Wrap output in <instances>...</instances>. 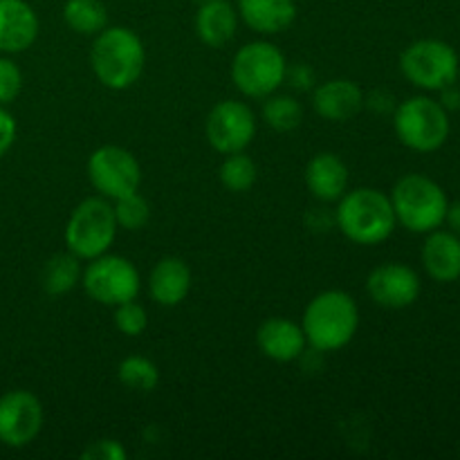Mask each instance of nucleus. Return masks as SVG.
<instances>
[{"mask_svg": "<svg viewBox=\"0 0 460 460\" xmlns=\"http://www.w3.org/2000/svg\"><path fill=\"white\" fill-rule=\"evenodd\" d=\"M90 66L99 84L111 90H128L142 76L146 48L128 27H103L90 48Z\"/></svg>", "mask_w": 460, "mask_h": 460, "instance_id": "f257e3e1", "label": "nucleus"}, {"mask_svg": "<svg viewBox=\"0 0 460 460\" xmlns=\"http://www.w3.org/2000/svg\"><path fill=\"white\" fill-rule=\"evenodd\" d=\"M335 225L355 245H380L395 232L391 198L380 189L359 187L337 200Z\"/></svg>", "mask_w": 460, "mask_h": 460, "instance_id": "f03ea898", "label": "nucleus"}, {"mask_svg": "<svg viewBox=\"0 0 460 460\" xmlns=\"http://www.w3.org/2000/svg\"><path fill=\"white\" fill-rule=\"evenodd\" d=\"M305 341L317 353H335L353 341L359 328V308L344 290L319 292L301 319Z\"/></svg>", "mask_w": 460, "mask_h": 460, "instance_id": "7ed1b4c3", "label": "nucleus"}, {"mask_svg": "<svg viewBox=\"0 0 460 460\" xmlns=\"http://www.w3.org/2000/svg\"><path fill=\"white\" fill-rule=\"evenodd\" d=\"M395 220L413 234H429L445 223L447 193L436 180L422 173H409L395 182L391 191Z\"/></svg>", "mask_w": 460, "mask_h": 460, "instance_id": "20e7f679", "label": "nucleus"}, {"mask_svg": "<svg viewBox=\"0 0 460 460\" xmlns=\"http://www.w3.org/2000/svg\"><path fill=\"white\" fill-rule=\"evenodd\" d=\"M117 220L108 198H85L72 209L66 225L67 252L81 261H93L106 254L117 238Z\"/></svg>", "mask_w": 460, "mask_h": 460, "instance_id": "39448f33", "label": "nucleus"}, {"mask_svg": "<svg viewBox=\"0 0 460 460\" xmlns=\"http://www.w3.org/2000/svg\"><path fill=\"white\" fill-rule=\"evenodd\" d=\"M288 61L270 40H252L243 45L232 61V81L238 93L250 99H265L286 84Z\"/></svg>", "mask_w": 460, "mask_h": 460, "instance_id": "423d86ee", "label": "nucleus"}, {"mask_svg": "<svg viewBox=\"0 0 460 460\" xmlns=\"http://www.w3.org/2000/svg\"><path fill=\"white\" fill-rule=\"evenodd\" d=\"M394 128L400 142L418 153H434L447 142L449 115L431 97H409L394 111Z\"/></svg>", "mask_w": 460, "mask_h": 460, "instance_id": "0eeeda50", "label": "nucleus"}, {"mask_svg": "<svg viewBox=\"0 0 460 460\" xmlns=\"http://www.w3.org/2000/svg\"><path fill=\"white\" fill-rule=\"evenodd\" d=\"M458 66L456 49L440 39L413 40L400 54V70L404 79L416 88L431 90V93L456 84Z\"/></svg>", "mask_w": 460, "mask_h": 460, "instance_id": "6e6552de", "label": "nucleus"}, {"mask_svg": "<svg viewBox=\"0 0 460 460\" xmlns=\"http://www.w3.org/2000/svg\"><path fill=\"white\" fill-rule=\"evenodd\" d=\"M81 283L90 299L111 308L137 299L142 286L137 268L124 256L108 254V252L88 261L81 274Z\"/></svg>", "mask_w": 460, "mask_h": 460, "instance_id": "1a4fd4ad", "label": "nucleus"}, {"mask_svg": "<svg viewBox=\"0 0 460 460\" xmlns=\"http://www.w3.org/2000/svg\"><path fill=\"white\" fill-rule=\"evenodd\" d=\"M88 180L99 196L108 200H119L128 193L139 191L142 184V166L128 148L106 144L90 153Z\"/></svg>", "mask_w": 460, "mask_h": 460, "instance_id": "9d476101", "label": "nucleus"}, {"mask_svg": "<svg viewBox=\"0 0 460 460\" xmlns=\"http://www.w3.org/2000/svg\"><path fill=\"white\" fill-rule=\"evenodd\" d=\"M205 137L211 148L223 155L245 151L256 137V117L247 103L223 99L209 111L205 121Z\"/></svg>", "mask_w": 460, "mask_h": 460, "instance_id": "9b49d317", "label": "nucleus"}, {"mask_svg": "<svg viewBox=\"0 0 460 460\" xmlns=\"http://www.w3.org/2000/svg\"><path fill=\"white\" fill-rule=\"evenodd\" d=\"M43 404L31 391H7L0 395V443L12 449L27 447L43 429Z\"/></svg>", "mask_w": 460, "mask_h": 460, "instance_id": "f8f14e48", "label": "nucleus"}, {"mask_svg": "<svg viewBox=\"0 0 460 460\" xmlns=\"http://www.w3.org/2000/svg\"><path fill=\"white\" fill-rule=\"evenodd\" d=\"M420 290V277L404 263H382L367 277V295L382 308H409L418 301Z\"/></svg>", "mask_w": 460, "mask_h": 460, "instance_id": "ddd939ff", "label": "nucleus"}, {"mask_svg": "<svg viewBox=\"0 0 460 460\" xmlns=\"http://www.w3.org/2000/svg\"><path fill=\"white\" fill-rule=\"evenodd\" d=\"M313 108L322 119L344 124L364 108V90L353 79H328L313 88Z\"/></svg>", "mask_w": 460, "mask_h": 460, "instance_id": "4468645a", "label": "nucleus"}, {"mask_svg": "<svg viewBox=\"0 0 460 460\" xmlns=\"http://www.w3.org/2000/svg\"><path fill=\"white\" fill-rule=\"evenodd\" d=\"M305 335L301 323L286 317H270L256 331V346L268 359L279 364L295 362L305 350Z\"/></svg>", "mask_w": 460, "mask_h": 460, "instance_id": "2eb2a0df", "label": "nucleus"}, {"mask_svg": "<svg viewBox=\"0 0 460 460\" xmlns=\"http://www.w3.org/2000/svg\"><path fill=\"white\" fill-rule=\"evenodd\" d=\"M39 36V16L25 0H0V52L18 54Z\"/></svg>", "mask_w": 460, "mask_h": 460, "instance_id": "dca6fc26", "label": "nucleus"}, {"mask_svg": "<svg viewBox=\"0 0 460 460\" xmlns=\"http://www.w3.org/2000/svg\"><path fill=\"white\" fill-rule=\"evenodd\" d=\"M193 286L191 268L178 256H164L148 274V295L157 305L175 308L189 296Z\"/></svg>", "mask_w": 460, "mask_h": 460, "instance_id": "f3484780", "label": "nucleus"}, {"mask_svg": "<svg viewBox=\"0 0 460 460\" xmlns=\"http://www.w3.org/2000/svg\"><path fill=\"white\" fill-rule=\"evenodd\" d=\"M305 187L314 200L337 202L349 191V166L335 153H317L305 166Z\"/></svg>", "mask_w": 460, "mask_h": 460, "instance_id": "a211bd4d", "label": "nucleus"}, {"mask_svg": "<svg viewBox=\"0 0 460 460\" xmlns=\"http://www.w3.org/2000/svg\"><path fill=\"white\" fill-rule=\"evenodd\" d=\"M295 0H238V18L263 36L281 34L296 21Z\"/></svg>", "mask_w": 460, "mask_h": 460, "instance_id": "6ab92c4d", "label": "nucleus"}, {"mask_svg": "<svg viewBox=\"0 0 460 460\" xmlns=\"http://www.w3.org/2000/svg\"><path fill=\"white\" fill-rule=\"evenodd\" d=\"M422 265L438 283H454L460 279V236L454 232L434 229L422 245Z\"/></svg>", "mask_w": 460, "mask_h": 460, "instance_id": "aec40b11", "label": "nucleus"}, {"mask_svg": "<svg viewBox=\"0 0 460 460\" xmlns=\"http://www.w3.org/2000/svg\"><path fill=\"white\" fill-rule=\"evenodd\" d=\"M238 9L229 0H207L198 4L196 34L207 48H225L236 36Z\"/></svg>", "mask_w": 460, "mask_h": 460, "instance_id": "412c9836", "label": "nucleus"}, {"mask_svg": "<svg viewBox=\"0 0 460 460\" xmlns=\"http://www.w3.org/2000/svg\"><path fill=\"white\" fill-rule=\"evenodd\" d=\"M81 274H84V268H81L79 256H75L72 252H61L45 261L43 270H40V286L49 296L67 295L81 283Z\"/></svg>", "mask_w": 460, "mask_h": 460, "instance_id": "4be33fe9", "label": "nucleus"}, {"mask_svg": "<svg viewBox=\"0 0 460 460\" xmlns=\"http://www.w3.org/2000/svg\"><path fill=\"white\" fill-rule=\"evenodd\" d=\"M63 21L75 34L97 36L108 27V9L102 0H67L63 4Z\"/></svg>", "mask_w": 460, "mask_h": 460, "instance_id": "5701e85b", "label": "nucleus"}, {"mask_svg": "<svg viewBox=\"0 0 460 460\" xmlns=\"http://www.w3.org/2000/svg\"><path fill=\"white\" fill-rule=\"evenodd\" d=\"M265 124L277 133H292L304 121V106L292 94H268L261 108Z\"/></svg>", "mask_w": 460, "mask_h": 460, "instance_id": "b1692460", "label": "nucleus"}, {"mask_svg": "<svg viewBox=\"0 0 460 460\" xmlns=\"http://www.w3.org/2000/svg\"><path fill=\"white\" fill-rule=\"evenodd\" d=\"M218 178L227 191L245 193L256 184L259 169H256V162L245 151L229 153V155H225L223 164H220Z\"/></svg>", "mask_w": 460, "mask_h": 460, "instance_id": "393cba45", "label": "nucleus"}, {"mask_svg": "<svg viewBox=\"0 0 460 460\" xmlns=\"http://www.w3.org/2000/svg\"><path fill=\"white\" fill-rule=\"evenodd\" d=\"M117 377L124 386L130 391H142V394H151L160 382V371L155 364L144 355H128L117 367Z\"/></svg>", "mask_w": 460, "mask_h": 460, "instance_id": "a878e982", "label": "nucleus"}, {"mask_svg": "<svg viewBox=\"0 0 460 460\" xmlns=\"http://www.w3.org/2000/svg\"><path fill=\"white\" fill-rule=\"evenodd\" d=\"M112 211H115L117 227L126 229V232H139L151 220V205L146 202V198L139 196V191L115 200Z\"/></svg>", "mask_w": 460, "mask_h": 460, "instance_id": "bb28decb", "label": "nucleus"}, {"mask_svg": "<svg viewBox=\"0 0 460 460\" xmlns=\"http://www.w3.org/2000/svg\"><path fill=\"white\" fill-rule=\"evenodd\" d=\"M112 322L115 328L126 337H139L148 326V314L144 310V305H139L137 301H126V304L115 305V313H112Z\"/></svg>", "mask_w": 460, "mask_h": 460, "instance_id": "cd10ccee", "label": "nucleus"}, {"mask_svg": "<svg viewBox=\"0 0 460 460\" xmlns=\"http://www.w3.org/2000/svg\"><path fill=\"white\" fill-rule=\"evenodd\" d=\"M22 72L12 58L0 57V106H7L21 94Z\"/></svg>", "mask_w": 460, "mask_h": 460, "instance_id": "c85d7f7f", "label": "nucleus"}, {"mask_svg": "<svg viewBox=\"0 0 460 460\" xmlns=\"http://www.w3.org/2000/svg\"><path fill=\"white\" fill-rule=\"evenodd\" d=\"M81 456L88 458V460H126V449L119 440H112V438H102V440H94L90 443L88 447L81 452Z\"/></svg>", "mask_w": 460, "mask_h": 460, "instance_id": "c756f323", "label": "nucleus"}, {"mask_svg": "<svg viewBox=\"0 0 460 460\" xmlns=\"http://www.w3.org/2000/svg\"><path fill=\"white\" fill-rule=\"evenodd\" d=\"M286 81L296 93H308L314 88V70L308 63H295V66H288Z\"/></svg>", "mask_w": 460, "mask_h": 460, "instance_id": "7c9ffc66", "label": "nucleus"}, {"mask_svg": "<svg viewBox=\"0 0 460 460\" xmlns=\"http://www.w3.org/2000/svg\"><path fill=\"white\" fill-rule=\"evenodd\" d=\"M364 108L377 112V115H389L395 111V97L389 90H373V93L364 94Z\"/></svg>", "mask_w": 460, "mask_h": 460, "instance_id": "2f4dec72", "label": "nucleus"}, {"mask_svg": "<svg viewBox=\"0 0 460 460\" xmlns=\"http://www.w3.org/2000/svg\"><path fill=\"white\" fill-rule=\"evenodd\" d=\"M16 119L4 106H0V157L7 155L9 148L16 142Z\"/></svg>", "mask_w": 460, "mask_h": 460, "instance_id": "473e14b6", "label": "nucleus"}, {"mask_svg": "<svg viewBox=\"0 0 460 460\" xmlns=\"http://www.w3.org/2000/svg\"><path fill=\"white\" fill-rule=\"evenodd\" d=\"M440 93V106L445 108V111H460V88H454L452 85H447V88L438 90Z\"/></svg>", "mask_w": 460, "mask_h": 460, "instance_id": "72a5a7b5", "label": "nucleus"}, {"mask_svg": "<svg viewBox=\"0 0 460 460\" xmlns=\"http://www.w3.org/2000/svg\"><path fill=\"white\" fill-rule=\"evenodd\" d=\"M445 223L452 227L454 234H458V236H460V200L452 202V205L447 207V216H445Z\"/></svg>", "mask_w": 460, "mask_h": 460, "instance_id": "f704fd0d", "label": "nucleus"}, {"mask_svg": "<svg viewBox=\"0 0 460 460\" xmlns=\"http://www.w3.org/2000/svg\"><path fill=\"white\" fill-rule=\"evenodd\" d=\"M191 3H196V4H202V3H207V0H191Z\"/></svg>", "mask_w": 460, "mask_h": 460, "instance_id": "c9c22d12", "label": "nucleus"}]
</instances>
